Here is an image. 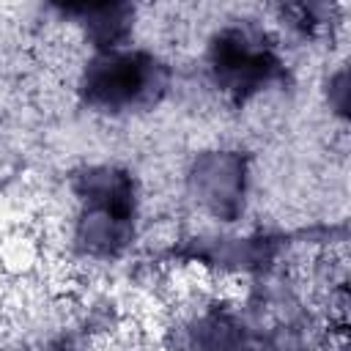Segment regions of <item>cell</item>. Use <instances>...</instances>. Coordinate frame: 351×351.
<instances>
[{
	"label": "cell",
	"instance_id": "obj_4",
	"mask_svg": "<svg viewBox=\"0 0 351 351\" xmlns=\"http://www.w3.org/2000/svg\"><path fill=\"white\" fill-rule=\"evenodd\" d=\"M134 233V214L104 208V206H82L77 219V247L90 258H115L121 255Z\"/></svg>",
	"mask_w": 351,
	"mask_h": 351
},
{
	"label": "cell",
	"instance_id": "obj_2",
	"mask_svg": "<svg viewBox=\"0 0 351 351\" xmlns=\"http://www.w3.org/2000/svg\"><path fill=\"white\" fill-rule=\"evenodd\" d=\"M208 63L214 82L241 99L269 85L280 66L269 41L250 27H233L217 36Z\"/></svg>",
	"mask_w": 351,
	"mask_h": 351
},
{
	"label": "cell",
	"instance_id": "obj_1",
	"mask_svg": "<svg viewBox=\"0 0 351 351\" xmlns=\"http://www.w3.org/2000/svg\"><path fill=\"white\" fill-rule=\"evenodd\" d=\"M167 88V69L145 55L126 49L99 52L82 74V96L104 112H126L154 104Z\"/></svg>",
	"mask_w": 351,
	"mask_h": 351
},
{
	"label": "cell",
	"instance_id": "obj_3",
	"mask_svg": "<svg viewBox=\"0 0 351 351\" xmlns=\"http://www.w3.org/2000/svg\"><path fill=\"white\" fill-rule=\"evenodd\" d=\"M186 186L200 208L233 222L247 200V159L236 151H206L192 162Z\"/></svg>",
	"mask_w": 351,
	"mask_h": 351
},
{
	"label": "cell",
	"instance_id": "obj_5",
	"mask_svg": "<svg viewBox=\"0 0 351 351\" xmlns=\"http://www.w3.org/2000/svg\"><path fill=\"white\" fill-rule=\"evenodd\" d=\"M63 16L80 22L101 47L115 41L129 27V0H49Z\"/></svg>",
	"mask_w": 351,
	"mask_h": 351
}]
</instances>
